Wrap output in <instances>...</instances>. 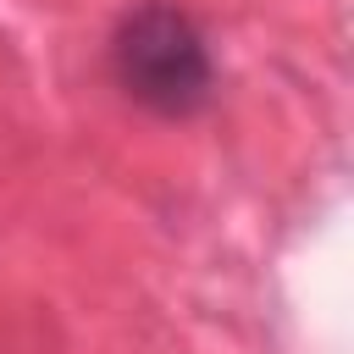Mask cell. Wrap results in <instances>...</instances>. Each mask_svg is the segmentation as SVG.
<instances>
[{
	"instance_id": "1",
	"label": "cell",
	"mask_w": 354,
	"mask_h": 354,
	"mask_svg": "<svg viewBox=\"0 0 354 354\" xmlns=\"http://www.w3.org/2000/svg\"><path fill=\"white\" fill-rule=\"evenodd\" d=\"M111 72L127 88V100L160 111V116H188L210 100L216 66L205 50V33L194 28L188 11L149 0L122 17L111 39Z\"/></svg>"
}]
</instances>
